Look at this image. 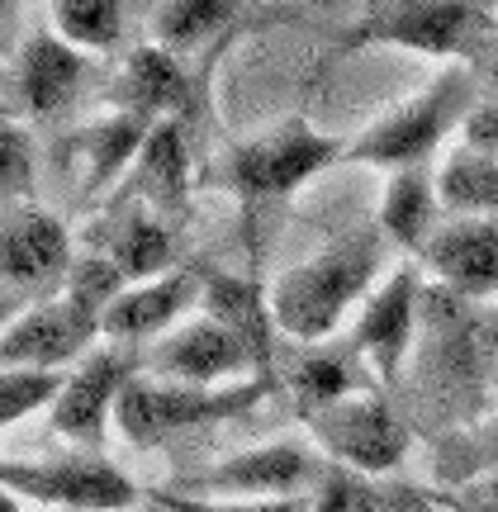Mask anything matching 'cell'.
<instances>
[{"label":"cell","mask_w":498,"mask_h":512,"mask_svg":"<svg viewBox=\"0 0 498 512\" xmlns=\"http://www.w3.org/2000/svg\"><path fill=\"white\" fill-rule=\"evenodd\" d=\"M62 384H67L62 370H19V366H10L5 375H0V418H5V427L24 422L29 413H38V408H53L57 394H62Z\"/></svg>","instance_id":"obj_30"},{"label":"cell","mask_w":498,"mask_h":512,"mask_svg":"<svg viewBox=\"0 0 498 512\" xmlns=\"http://www.w3.org/2000/svg\"><path fill=\"white\" fill-rule=\"evenodd\" d=\"M437 195L456 219H498V162L475 147L451 143L437 157Z\"/></svg>","instance_id":"obj_22"},{"label":"cell","mask_w":498,"mask_h":512,"mask_svg":"<svg viewBox=\"0 0 498 512\" xmlns=\"http://www.w3.org/2000/svg\"><path fill=\"white\" fill-rule=\"evenodd\" d=\"M5 494L43 503L53 512H129L138 489L129 475L95 451H67L53 460H5Z\"/></svg>","instance_id":"obj_8"},{"label":"cell","mask_w":498,"mask_h":512,"mask_svg":"<svg viewBox=\"0 0 498 512\" xmlns=\"http://www.w3.org/2000/svg\"><path fill=\"white\" fill-rule=\"evenodd\" d=\"M342 157H347V147L337 143V138L309 128L304 119H290V124H280L271 133H261V138H247V143L233 147L228 181L247 200H276V195H290L304 181H314L318 171H328Z\"/></svg>","instance_id":"obj_10"},{"label":"cell","mask_w":498,"mask_h":512,"mask_svg":"<svg viewBox=\"0 0 498 512\" xmlns=\"http://www.w3.org/2000/svg\"><path fill=\"white\" fill-rule=\"evenodd\" d=\"M427 271L461 299H498V219H451L427 242Z\"/></svg>","instance_id":"obj_17"},{"label":"cell","mask_w":498,"mask_h":512,"mask_svg":"<svg viewBox=\"0 0 498 512\" xmlns=\"http://www.w3.org/2000/svg\"><path fill=\"white\" fill-rule=\"evenodd\" d=\"M437 503H442L446 512H498V470L475 479L461 494H437Z\"/></svg>","instance_id":"obj_34"},{"label":"cell","mask_w":498,"mask_h":512,"mask_svg":"<svg viewBox=\"0 0 498 512\" xmlns=\"http://www.w3.org/2000/svg\"><path fill=\"white\" fill-rule=\"evenodd\" d=\"M48 19H53V34L62 43H72L76 53L91 57L124 38L129 10L119 0H57V5H48Z\"/></svg>","instance_id":"obj_25"},{"label":"cell","mask_w":498,"mask_h":512,"mask_svg":"<svg viewBox=\"0 0 498 512\" xmlns=\"http://www.w3.org/2000/svg\"><path fill=\"white\" fill-rule=\"evenodd\" d=\"M442 195H437V171L427 166H408L394 171L385 185V200H380V233L404 252H427V242L442 233Z\"/></svg>","instance_id":"obj_19"},{"label":"cell","mask_w":498,"mask_h":512,"mask_svg":"<svg viewBox=\"0 0 498 512\" xmlns=\"http://www.w3.org/2000/svg\"><path fill=\"white\" fill-rule=\"evenodd\" d=\"M209 309H214L219 323H228L247 347L257 351L261 366L271 361V337H266L271 304H266V294H257L252 285H242V280H214V285H209ZM271 328H276V323H271Z\"/></svg>","instance_id":"obj_26"},{"label":"cell","mask_w":498,"mask_h":512,"mask_svg":"<svg viewBox=\"0 0 498 512\" xmlns=\"http://www.w3.org/2000/svg\"><path fill=\"white\" fill-rule=\"evenodd\" d=\"M5 512H29V498H19V494H5Z\"/></svg>","instance_id":"obj_37"},{"label":"cell","mask_w":498,"mask_h":512,"mask_svg":"<svg viewBox=\"0 0 498 512\" xmlns=\"http://www.w3.org/2000/svg\"><path fill=\"white\" fill-rule=\"evenodd\" d=\"M290 384H295L304 413H318V408H332L342 399H356V394H370L375 389V370H370L366 351L356 347V337L347 342H314L295 356V370H290Z\"/></svg>","instance_id":"obj_18"},{"label":"cell","mask_w":498,"mask_h":512,"mask_svg":"<svg viewBox=\"0 0 498 512\" xmlns=\"http://www.w3.org/2000/svg\"><path fill=\"white\" fill-rule=\"evenodd\" d=\"M185 181H190V162H185L181 124L162 119V124H152V138L143 147V157H138V190L157 209H181Z\"/></svg>","instance_id":"obj_24"},{"label":"cell","mask_w":498,"mask_h":512,"mask_svg":"<svg viewBox=\"0 0 498 512\" xmlns=\"http://www.w3.org/2000/svg\"><path fill=\"white\" fill-rule=\"evenodd\" d=\"M95 332H105V318L95 309H86L81 299L62 290L48 304H34L29 313H19L5 323L0 337V361L5 370H57L67 361H86V347L95 342Z\"/></svg>","instance_id":"obj_14"},{"label":"cell","mask_w":498,"mask_h":512,"mask_svg":"<svg viewBox=\"0 0 498 512\" xmlns=\"http://www.w3.org/2000/svg\"><path fill=\"white\" fill-rule=\"evenodd\" d=\"M166 512H309V498H280V503H242V498H190V494H152Z\"/></svg>","instance_id":"obj_32"},{"label":"cell","mask_w":498,"mask_h":512,"mask_svg":"<svg viewBox=\"0 0 498 512\" xmlns=\"http://www.w3.org/2000/svg\"><path fill=\"white\" fill-rule=\"evenodd\" d=\"M494 356L498 328L475 309V299L427 285L423 337H418V370L427 389L446 403H480L498 384Z\"/></svg>","instance_id":"obj_3"},{"label":"cell","mask_w":498,"mask_h":512,"mask_svg":"<svg viewBox=\"0 0 498 512\" xmlns=\"http://www.w3.org/2000/svg\"><path fill=\"white\" fill-rule=\"evenodd\" d=\"M461 143L498 162V105H475L470 110V119L461 124Z\"/></svg>","instance_id":"obj_33"},{"label":"cell","mask_w":498,"mask_h":512,"mask_svg":"<svg viewBox=\"0 0 498 512\" xmlns=\"http://www.w3.org/2000/svg\"><path fill=\"white\" fill-rule=\"evenodd\" d=\"M304 422H309V441L332 465L370 475V479L394 475L404 465L408 446H413L408 422L375 389L332 403V408H318V413H304Z\"/></svg>","instance_id":"obj_7"},{"label":"cell","mask_w":498,"mask_h":512,"mask_svg":"<svg viewBox=\"0 0 498 512\" xmlns=\"http://www.w3.org/2000/svg\"><path fill=\"white\" fill-rule=\"evenodd\" d=\"M332 460L309 437H276L247 446L238 456L214 460L209 470L181 484L190 498H242V503H280V498H314Z\"/></svg>","instance_id":"obj_6"},{"label":"cell","mask_w":498,"mask_h":512,"mask_svg":"<svg viewBox=\"0 0 498 512\" xmlns=\"http://www.w3.org/2000/svg\"><path fill=\"white\" fill-rule=\"evenodd\" d=\"M143 370L152 380L223 389V384L257 380L252 370H261V361L228 323H219L214 313H200V318H185L181 328L162 337L157 347L143 351ZM261 380H266V370H261Z\"/></svg>","instance_id":"obj_11"},{"label":"cell","mask_w":498,"mask_h":512,"mask_svg":"<svg viewBox=\"0 0 498 512\" xmlns=\"http://www.w3.org/2000/svg\"><path fill=\"white\" fill-rule=\"evenodd\" d=\"M480 67H484V76H489V81H494V86H498V38H494V48L484 53V62H480Z\"/></svg>","instance_id":"obj_36"},{"label":"cell","mask_w":498,"mask_h":512,"mask_svg":"<svg viewBox=\"0 0 498 512\" xmlns=\"http://www.w3.org/2000/svg\"><path fill=\"white\" fill-rule=\"evenodd\" d=\"M423 299H427L423 275L413 266H394L375 285V294L361 304L351 337H356V347L366 351L375 380L394 384L404 375V361L418 351V337H423Z\"/></svg>","instance_id":"obj_13"},{"label":"cell","mask_w":498,"mask_h":512,"mask_svg":"<svg viewBox=\"0 0 498 512\" xmlns=\"http://www.w3.org/2000/svg\"><path fill=\"white\" fill-rule=\"evenodd\" d=\"M91 72L86 53H76L72 43L48 29V34H34L19 57L10 62V81H5V119H43V114H57L72 105V95L81 91V81Z\"/></svg>","instance_id":"obj_15"},{"label":"cell","mask_w":498,"mask_h":512,"mask_svg":"<svg viewBox=\"0 0 498 512\" xmlns=\"http://www.w3.org/2000/svg\"><path fill=\"white\" fill-rule=\"evenodd\" d=\"M34 166V133L19 119H5V128H0V195H5V209H15L24 195H34Z\"/></svg>","instance_id":"obj_31"},{"label":"cell","mask_w":498,"mask_h":512,"mask_svg":"<svg viewBox=\"0 0 498 512\" xmlns=\"http://www.w3.org/2000/svg\"><path fill=\"white\" fill-rule=\"evenodd\" d=\"M72 233L48 209H5V247H0V280H5V323L48 304L72 275Z\"/></svg>","instance_id":"obj_9"},{"label":"cell","mask_w":498,"mask_h":512,"mask_svg":"<svg viewBox=\"0 0 498 512\" xmlns=\"http://www.w3.org/2000/svg\"><path fill=\"white\" fill-rule=\"evenodd\" d=\"M195 299H200L195 271H171L148 280V285H129L105 313V337L114 347H138V342L157 347L162 337L181 328V318L195 309Z\"/></svg>","instance_id":"obj_16"},{"label":"cell","mask_w":498,"mask_h":512,"mask_svg":"<svg viewBox=\"0 0 498 512\" xmlns=\"http://www.w3.org/2000/svg\"><path fill=\"white\" fill-rule=\"evenodd\" d=\"M152 138V124L148 119H138V114H110V119H100V124L86 133V190H105L114 176H124L138 157H143V147Z\"/></svg>","instance_id":"obj_23"},{"label":"cell","mask_w":498,"mask_h":512,"mask_svg":"<svg viewBox=\"0 0 498 512\" xmlns=\"http://www.w3.org/2000/svg\"><path fill=\"white\" fill-rule=\"evenodd\" d=\"M100 256H110V266L124 275V285H148L157 275H171V228L148 209H133L124 219L105 223L100 233Z\"/></svg>","instance_id":"obj_21"},{"label":"cell","mask_w":498,"mask_h":512,"mask_svg":"<svg viewBox=\"0 0 498 512\" xmlns=\"http://www.w3.org/2000/svg\"><path fill=\"white\" fill-rule=\"evenodd\" d=\"M480 100H475V76L465 67H446L427 81V91L404 100L399 110L375 119L347 143L342 162L356 166H380V171H408V166H427L432 152H442L446 133H461Z\"/></svg>","instance_id":"obj_2"},{"label":"cell","mask_w":498,"mask_h":512,"mask_svg":"<svg viewBox=\"0 0 498 512\" xmlns=\"http://www.w3.org/2000/svg\"><path fill=\"white\" fill-rule=\"evenodd\" d=\"M399 503H408V494H394L389 484H375L370 475L328 465L323 484L309 498V512H394Z\"/></svg>","instance_id":"obj_28"},{"label":"cell","mask_w":498,"mask_h":512,"mask_svg":"<svg viewBox=\"0 0 498 512\" xmlns=\"http://www.w3.org/2000/svg\"><path fill=\"white\" fill-rule=\"evenodd\" d=\"M228 19H233V5H223V0H171V5L152 10V24H157V38H162L166 53L200 48L204 38H214Z\"/></svg>","instance_id":"obj_29"},{"label":"cell","mask_w":498,"mask_h":512,"mask_svg":"<svg viewBox=\"0 0 498 512\" xmlns=\"http://www.w3.org/2000/svg\"><path fill=\"white\" fill-rule=\"evenodd\" d=\"M271 394V380H242L223 384V389H195V384H171L152 380V375H133V384L119 399L114 427L133 441V446H162L171 437L200 432L209 422H223L233 413H247L252 403Z\"/></svg>","instance_id":"obj_5"},{"label":"cell","mask_w":498,"mask_h":512,"mask_svg":"<svg viewBox=\"0 0 498 512\" xmlns=\"http://www.w3.org/2000/svg\"><path fill=\"white\" fill-rule=\"evenodd\" d=\"M498 38V10H480L465 0H389L370 5L356 24V43H389L404 53L456 57L480 67Z\"/></svg>","instance_id":"obj_4"},{"label":"cell","mask_w":498,"mask_h":512,"mask_svg":"<svg viewBox=\"0 0 498 512\" xmlns=\"http://www.w3.org/2000/svg\"><path fill=\"white\" fill-rule=\"evenodd\" d=\"M494 470H498V413L494 418H475L465 432H456V437L446 441L437 479L461 494V489H470L475 479L494 475Z\"/></svg>","instance_id":"obj_27"},{"label":"cell","mask_w":498,"mask_h":512,"mask_svg":"<svg viewBox=\"0 0 498 512\" xmlns=\"http://www.w3.org/2000/svg\"><path fill=\"white\" fill-rule=\"evenodd\" d=\"M494 394H498V384H494Z\"/></svg>","instance_id":"obj_38"},{"label":"cell","mask_w":498,"mask_h":512,"mask_svg":"<svg viewBox=\"0 0 498 512\" xmlns=\"http://www.w3.org/2000/svg\"><path fill=\"white\" fill-rule=\"evenodd\" d=\"M114 95H119V105L124 114H138V119H157L171 110H181L185 95H190V81H185V67L176 53H166L162 43H152V48H138V53L124 62V72L114 81ZM162 124V119H157Z\"/></svg>","instance_id":"obj_20"},{"label":"cell","mask_w":498,"mask_h":512,"mask_svg":"<svg viewBox=\"0 0 498 512\" xmlns=\"http://www.w3.org/2000/svg\"><path fill=\"white\" fill-rule=\"evenodd\" d=\"M394 512H446L437 498H427V494H408V503H399Z\"/></svg>","instance_id":"obj_35"},{"label":"cell","mask_w":498,"mask_h":512,"mask_svg":"<svg viewBox=\"0 0 498 512\" xmlns=\"http://www.w3.org/2000/svg\"><path fill=\"white\" fill-rule=\"evenodd\" d=\"M385 242L389 238L375 228H356L309 261L280 271L266 290L276 332L304 347L337 337V323L375 294V275L385 266Z\"/></svg>","instance_id":"obj_1"},{"label":"cell","mask_w":498,"mask_h":512,"mask_svg":"<svg viewBox=\"0 0 498 512\" xmlns=\"http://www.w3.org/2000/svg\"><path fill=\"white\" fill-rule=\"evenodd\" d=\"M143 366V356L133 347H100L91 351L81 366L67 375L62 394L53 403V432L67 437L81 451H95L105 446V432H110L114 413H119V399L133 384Z\"/></svg>","instance_id":"obj_12"}]
</instances>
